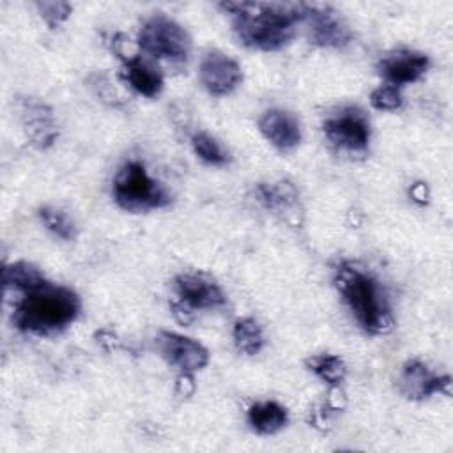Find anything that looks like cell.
Instances as JSON below:
<instances>
[{"label": "cell", "mask_w": 453, "mask_h": 453, "mask_svg": "<svg viewBox=\"0 0 453 453\" xmlns=\"http://www.w3.org/2000/svg\"><path fill=\"white\" fill-rule=\"evenodd\" d=\"M225 11L234 14L239 39L257 50H278L294 37V27L306 18L308 4L281 2H225Z\"/></svg>", "instance_id": "6da1fadb"}, {"label": "cell", "mask_w": 453, "mask_h": 453, "mask_svg": "<svg viewBox=\"0 0 453 453\" xmlns=\"http://www.w3.org/2000/svg\"><path fill=\"white\" fill-rule=\"evenodd\" d=\"M78 311L80 299L73 290L46 281L23 294L12 320L21 331L50 334L69 326L78 317Z\"/></svg>", "instance_id": "7a4b0ae2"}, {"label": "cell", "mask_w": 453, "mask_h": 453, "mask_svg": "<svg viewBox=\"0 0 453 453\" xmlns=\"http://www.w3.org/2000/svg\"><path fill=\"white\" fill-rule=\"evenodd\" d=\"M336 287L365 331L380 334L393 327L386 296L373 276L354 264H343L336 274Z\"/></svg>", "instance_id": "3957f363"}, {"label": "cell", "mask_w": 453, "mask_h": 453, "mask_svg": "<svg viewBox=\"0 0 453 453\" xmlns=\"http://www.w3.org/2000/svg\"><path fill=\"white\" fill-rule=\"evenodd\" d=\"M113 196L122 209L133 212L159 209L170 202L165 186L152 179L145 166L136 161L126 163L119 170L113 180Z\"/></svg>", "instance_id": "277c9868"}, {"label": "cell", "mask_w": 453, "mask_h": 453, "mask_svg": "<svg viewBox=\"0 0 453 453\" xmlns=\"http://www.w3.org/2000/svg\"><path fill=\"white\" fill-rule=\"evenodd\" d=\"M140 46L154 58L184 62L189 55L191 41L188 32L166 16H152L140 30Z\"/></svg>", "instance_id": "5b68a950"}, {"label": "cell", "mask_w": 453, "mask_h": 453, "mask_svg": "<svg viewBox=\"0 0 453 453\" xmlns=\"http://www.w3.org/2000/svg\"><path fill=\"white\" fill-rule=\"evenodd\" d=\"M324 133L336 147L361 150L370 140V124L356 108H343L324 122Z\"/></svg>", "instance_id": "8992f818"}, {"label": "cell", "mask_w": 453, "mask_h": 453, "mask_svg": "<svg viewBox=\"0 0 453 453\" xmlns=\"http://www.w3.org/2000/svg\"><path fill=\"white\" fill-rule=\"evenodd\" d=\"M175 290L180 303L191 310L216 308L225 303L219 285L203 273H184L175 278Z\"/></svg>", "instance_id": "52a82bcc"}, {"label": "cell", "mask_w": 453, "mask_h": 453, "mask_svg": "<svg viewBox=\"0 0 453 453\" xmlns=\"http://www.w3.org/2000/svg\"><path fill=\"white\" fill-rule=\"evenodd\" d=\"M200 80L214 96L232 92L242 80V71L235 60L221 51H209L200 64Z\"/></svg>", "instance_id": "ba28073f"}, {"label": "cell", "mask_w": 453, "mask_h": 453, "mask_svg": "<svg viewBox=\"0 0 453 453\" xmlns=\"http://www.w3.org/2000/svg\"><path fill=\"white\" fill-rule=\"evenodd\" d=\"M157 345L161 354L172 365H175L184 372L198 370L205 366L209 361V352L202 343L177 333L161 331L157 336Z\"/></svg>", "instance_id": "9c48e42d"}, {"label": "cell", "mask_w": 453, "mask_h": 453, "mask_svg": "<svg viewBox=\"0 0 453 453\" xmlns=\"http://www.w3.org/2000/svg\"><path fill=\"white\" fill-rule=\"evenodd\" d=\"M428 57L423 53L409 51V50H398L389 55H386L379 64V73L386 81H389L393 87L412 83L418 78L425 74L428 69Z\"/></svg>", "instance_id": "30bf717a"}, {"label": "cell", "mask_w": 453, "mask_h": 453, "mask_svg": "<svg viewBox=\"0 0 453 453\" xmlns=\"http://www.w3.org/2000/svg\"><path fill=\"white\" fill-rule=\"evenodd\" d=\"M310 37L319 46H343L350 41L349 27L329 7L308 5L306 18Z\"/></svg>", "instance_id": "8fae6325"}, {"label": "cell", "mask_w": 453, "mask_h": 453, "mask_svg": "<svg viewBox=\"0 0 453 453\" xmlns=\"http://www.w3.org/2000/svg\"><path fill=\"white\" fill-rule=\"evenodd\" d=\"M449 377L432 375L419 361H409L400 377V389L409 398H425L434 393H449Z\"/></svg>", "instance_id": "7c38bea8"}, {"label": "cell", "mask_w": 453, "mask_h": 453, "mask_svg": "<svg viewBox=\"0 0 453 453\" xmlns=\"http://www.w3.org/2000/svg\"><path fill=\"white\" fill-rule=\"evenodd\" d=\"M258 127L264 136L281 150L296 147L301 140V127L297 119L285 110H267L260 117Z\"/></svg>", "instance_id": "4fadbf2b"}, {"label": "cell", "mask_w": 453, "mask_h": 453, "mask_svg": "<svg viewBox=\"0 0 453 453\" xmlns=\"http://www.w3.org/2000/svg\"><path fill=\"white\" fill-rule=\"evenodd\" d=\"M122 78L142 96L154 97L163 88V76L156 65L140 55L124 60Z\"/></svg>", "instance_id": "5bb4252c"}, {"label": "cell", "mask_w": 453, "mask_h": 453, "mask_svg": "<svg viewBox=\"0 0 453 453\" xmlns=\"http://www.w3.org/2000/svg\"><path fill=\"white\" fill-rule=\"evenodd\" d=\"M248 421L258 434H274L287 423V411L276 402H258L250 407Z\"/></svg>", "instance_id": "9a60e30c"}, {"label": "cell", "mask_w": 453, "mask_h": 453, "mask_svg": "<svg viewBox=\"0 0 453 453\" xmlns=\"http://www.w3.org/2000/svg\"><path fill=\"white\" fill-rule=\"evenodd\" d=\"M46 283L42 273L28 262H16L5 265L4 269V288L5 292H21L27 294Z\"/></svg>", "instance_id": "2e32d148"}, {"label": "cell", "mask_w": 453, "mask_h": 453, "mask_svg": "<svg viewBox=\"0 0 453 453\" xmlns=\"http://www.w3.org/2000/svg\"><path fill=\"white\" fill-rule=\"evenodd\" d=\"M234 342L237 349L248 356L257 354L264 345V336L258 322L251 317H242L235 320L234 326Z\"/></svg>", "instance_id": "e0dca14e"}, {"label": "cell", "mask_w": 453, "mask_h": 453, "mask_svg": "<svg viewBox=\"0 0 453 453\" xmlns=\"http://www.w3.org/2000/svg\"><path fill=\"white\" fill-rule=\"evenodd\" d=\"M27 113H28L27 126H28L30 136L39 145L51 143V140L55 138V131H53L50 111L44 108V104H32V106H28Z\"/></svg>", "instance_id": "ac0fdd59"}, {"label": "cell", "mask_w": 453, "mask_h": 453, "mask_svg": "<svg viewBox=\"0 0 453 453\" xmlns=\"http://www.w3.org/2000/svg\"><path fill=\"white\" fill-rule=\"evenodd\" d=\"M310 370H313L324 382L329 384H338L345 377V365L338 356H313L308 359Z\"/></svg>", "instance_id": "d6986e66"}, {"label": "cell", "mask_w": 453, "mask_h": 453, "mask_svg": "<svg viewBox=\"0 0 453 453\" xmlns=\"http://www.w3.org/2000/svg\"><path fill=\"white\" fill-rule=\"evenodd\" d=\"M39 216L48 226V230H51L57 237L64 241H73L76 237V226L64 211L55 207H42L39 211Z\"/></svg>", "instance_id": "ffe728a7"}, {"label": "cell", "mask_w": 453, "mask_h": 453, "mask_svg": "<svg viewBox=\"0 0 453 453\" xmlns=\"http://www.w3.org/2000/svg\"><path fill=\"white\" fill-rule=\"evenodd\" d=\"M193 149L200 159L211 165H225L228 161V152L223 145L207 133H196L193 136Z\"/></svg>", "instance_id": "44dd1931"}, {"label": "cell", "mask_w": 453, "mask_h": 453, "mask_svg": "<svg viewBox=\"0 0 453 453\" xmlns=\"http://www.w3.org/2000/svg\"><path fill=\"white\" fill-rule=\"evenodd\" d=\"M258 196V200L269 209L290 207L297 198L296 189L288 182H280L278 186H260Z\"/></svg>", "instance_id": "7402d4cb"}, {"label": "cell", "mask_w": 453, "mask_h": 453, "mask_svg": "<svg viewBox=\"0 0 453 453\" xmlns=\"http://www.w3.org/2000/svg\"><path fill=\"white\" fill-rule=\"evenodd\" d=\"M370 103L377 110H396L402 104V96L396 87L384 85L370 94Z\"/></svg>", "instance_id": "603a6c76"}, {"label": "cell", "mask_w": 453, "mask_h": 453, "mask_svg": "<svg viewBox=\"0 0 453 453\" xmlns=\"http://www.w3.org/2000/svg\"><path fill=\"white\" fill-rule=\"evenodd\" d=\"M37 7L50 27H57L71 14V5L67 2H39Z\"/></svg>", "instance_id": "cb8c5ba5"}]
</instances>
